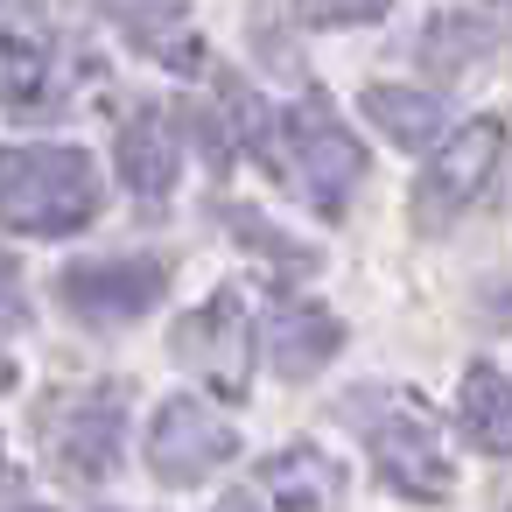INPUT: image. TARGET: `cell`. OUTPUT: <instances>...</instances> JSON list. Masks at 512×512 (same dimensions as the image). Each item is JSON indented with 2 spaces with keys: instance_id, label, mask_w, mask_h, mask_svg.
<instances>
[{
  "instance_id": "1",
  "label": "cell",
  "mask_w": 512,
  "mask_h": 512,
  "mask_svg": "<svg viewBox=\"0 0 512 512\" xmlns=\"http://www.w3.org/2000/svg\"><path fill=\"white\" fill-rule=\"evenodd\" d=\"M99 169L85 148H0V225L22 239H71L99 218Z\"/></svg>"
},
{
  "instance_id": "2",
  "label": "cell",
  "mask_w": 512,
  "mask_h": 512,
  "mask_svg": "<svg viewBox=\"0 0 512 512\" xmlns=\"http://www.w3.org/2000/svg\"><path fill=\"white\" fill-rule=\"evenodd\" d=\"M274 176L295 183L323 218H337V211L351 204V190L365 183V148H358V134L330 113L323 92H309L302 106H288L281 141H274Z\"/></svg>"
},
{
  "instance_id": "3",
  "label": "cell",
  "mask_w": 512,
  "mask_h": 512,
  "mask_svg": "<svg viewBox=\"0 0 512 512\" xmlns=\"http://www.w3.org/2000/svg\"><path fill=\"white\" fill-rule=\"evenodd\" d=\"M365 435H372V463H379V477H386L400 498L442 505V498L456 491V456H449V442H442L435 414H428L414 393H407V400H393L386 414H372V421H365Z\"/></svg>"
},
{
  "instance_id": "4",
  "label": "cell",
  "mask_w": 512,
  "mask_h": 512,
  "mask_svg": "<svg viewBox=\"0 0 512 512\" xmlns=\"http://www.w3.org/2000/svg\"><path fill=\"white\" fill-rule=\"evenodd\" d=\"M498 155H505V120H470L449 148H442V162H428L421 169V183H414V204H407V218H414V232H449L477 197H484V183L498 176Z\"/></svg>"
},
{
  "instance_id": "5",
  "label": "cell",
  "mask_w": 512,
  "mask_h": 512,
  "mask_svg": "<svg viewBox=\"0 0 512 512\" xmlns=\"http://www.w3.org/2000/svg\"><path fill=\"white\" fill-rule=\"evenodd\" d=\"M169 358H176L197 386H211L218 400H239L246 379H253V330H246L239 288H218L204 309H190V316L176 323V337H169Z\"/></svg>"
},
{
  "instance_id": "6",
  "label": "cell",
  "mask_w": 512,
  "mask_h": 512,
  "mask_svg": "<svg viewBox=\"0 0 512 512\" xmlns=\"http://www.w3.org/2000/svg\"><path fill=\"white\" fill-rule=\"evenodd\" d=\"M239 456V428L197 400V393H176L155 407V428H148V463L162 484H204L211 470H225Z\"/></svg>"
},
{
  "instance_id": "7",
  "label": "cell",
  "mask_w": 512,
  "mask_h": 512,
  "mask_svg": "<svg viewBox=\"0 0 512 512\" xmlns=\"http://www.w3.org/2000/svg\"><path fill=\"white\" fill-rule=\"evenodd\" d=\"M127 449V393L120 386H92V393H71L50 421V470L64 484H99L113 477Z\"/></svg>"
},
{
  "instance_id": "8",
  "label": "cell",
  "mask_w": 512,
  "mask_h": 512,
  "mask_svg": "<svg viewBox=\"0 0 512 512\" xmlns=\"http://www.w3.org/2000/svg\"><path fill=\"white\" fill-rule=\"evenodd\" d=\"M162 288H169L162 260H78L57 274V302L92 330H120L134 316H148L162 302Z\"/></svg>"
},
{
  "instance_id": "9",
  "label": "cell",
  "mask_w": 512,
  "mask_h": 512,
  "mask_svg": "<svg viewBox=\"0 0 512 512\" xmlns=\"http://www.w3.org/2000/svg\"><path fill=\"white\" fill-rule=\"evenodd\" d=\"M113 155H120V183H127L134 197L162 204V197L176 190V176H183V127H176V113L155 106V99H141V106L120 120Z\"/></svg>"
},
{
  "instance_id": "10",
  "label": "cell",
  "mask_w": 512,
  "mask_h": 512,
  "mask_svg": "<svg viewBox=\"0 0 512 512\" xmlns=\"http://www.w3.org/2000/svg\"><path fill=\"white\" fill-rule=\"evenodd\" d=\"M0 113L8 120H57L71 113V71L43 36H15L0 57Z\"/></svg>"
},
{
  "instance_id": "11",
  "label": "cell",
  "mask_w": 512,
  "mask_h": 512,
  "mask_svg": "<svg viewBox=\"0 0 512 512\" xmlns=\"http://www.w3.org/2000/svg\"><path fill=\"white\" fill-rule=\"evenodd\" d=\"M344 351V323L316 302H274L267 316V365L281 379H316L330 358Z\"/></svg>"
},
{
  "instance_id": "12",
  "label": "cell",
  "mask_w": 512,
  "mask_h": 512,
  "mask_svg": "<svg viewBox=\"0 0 512 512\" xmlns=\"http://www.w3.org/2000/svg\"><path fill=\"white\" fill-rule=\"evenodd\" d=\"M260 484L274 498V512H337L344 498V463L316 442H288L260 463Z\"/></svg>"
},
{
  "instance_id": "13",
  "label": "cell",
  "mask_w": 512,
  "mask_h": 512,
  "mask_svg": "<svg viewBox=\"0 0 512 512\" xmlns=\"http://www.w3.org/2000/svg\"><path fill=\"white\" fill-rule=\"evenodd\" d=\"M365 120L393 141V148H407V155H428V148H442V134H449V113L428 99V92H407V85H365Z\"/></svg>"
},
{
  "instance_id": "14",
  "label": "cell",
  "mask_w": 512,
  "mask_h": 512,
  "mask_svg": "<svg viewBox=\"0 0 512 512\" xmlns=\"http://www.w3.org/2000/svg\"><path fill=\"white\" fill-rule=\"evenodd\" d=\"M456 421H463V442L484 449V456H505L512 449V393H505V372L491 358H477L463 372V393H456Z\"/></svg>"
},
{
  "instance_id": "15",
  "label": "cell",
  "mask_w": 512,
  "mask_h": 512,
  "mask_svg": "<svg viewBox=\"0 0 512 512\" xmlns=\"http://www.w3.org/2000/svg\"><path fill=\"white\" fill-rule=\"evenodd\" d=\"M491 50H498V22L491 15H435L428 36H421V64L435 78H470Z\"/></svg>"
},
{
  "instance_id": "16",
  "label": "cell",
  "mask_w": 512,
  "mask_h": 512,
  "mask_svg": "<svg viewBox=\"0 0 512 512\" xmlns=\"http://www.w3.org/2000/svg\"><path fill=\"white\" fill-rule=\"evenodd\" d=\"M99 8L113 15V29L134 43V50H148V57H176V43H190L183 36V22H190V0H99Z\"/></svg>"
},
{
  "instance_id": "17",
  "label": "cell",
  "mask_w": 512,
  "mask_h": 512,
  "mask_svg": "<svg viewBox=\"0 0 512 512\" xmlns=\"http://www.w3.org/2000/svg\"><path fill=\"white\" fill-rule=\"evenodd\" d=\"M225 225H232V239L239 246H253V253H267V260H281V267H316V246H302V239H288V232H274L260 211H225Z\"/></svg>"
},
{
  "instance_id": "18",
  "label": "cell",
  "mask_w": 512,
  "mask_h": 512,
  "mask_svg": "<svg viewBox=\"0 0 512 512\" xmlns=\"http://www.w3.org/2000/svg\"><path fill=\"white\" fill-rule=\"evenodd\" d=\"M393 8V0H295V15L309 22V29H365V22H379Z\"/></svg>"
},
{
  "instance_id": "19",
  "label": "cell",
  "mask_w": 512,
  "mask_h": 512,
  "mask_svg": "<svg viewBox=\"0 0 512 512\" xmlns=\"http://www.w3.org/2000/svg\"><path fill=\"white\" fill-rule=\"evenodd\" d=\"M218 512H267V505H260L253 491H225V498H218Z\"/></svg>"
},
{
  "instance_id": "20",
  "label": "cell",
  "mask_w": 512,
  "mask_h": 512,
  "mask_svg": "<svg viewBox=\"0 0 512 512\" xmlns=\"http://www.w3.org/2000/svg\"><path fill=\"white\" fill-rule=\"evenodd\" d=\"M0 302H15V309H22V288H15V267H8V260H0Z\"/></svg>"
},
{
  "instance_id": "21",
  "label": "cell",
  "mask_w": 512,
  "mask_h": 512,
  "mask_svg": "<svg viewBox=\"0 0 512 512\" xmlns=\"http://www.w3.org/2000/svg\"><path fill=\"white\" fill-rule=\"evenodd\" d=\"M8 386H15V358H8V351H0V393H8Z\"/></svg>"
},
{
  "instance_id": "22",
  "label": "cell",
  "mask_w": 512,
  "mask_h": 512,
  "mask_svg": "<svg viewBox=\"0 0 512 512\" xmlns=\"http://www.w3.org/2000/svg\"><path fill=\"white\" fill-rule=\"evenodd\" d=\"M15 512H43V505H15Z\"/></svg>"
},
{
  "instance_id": "23",
  "label": "cell",
  "mask_w": 512,
  "mask_h": 512,
  "mask_svg": "<svg viewBox=\"0 0 512 512\" xmlns=\"http://www.w3.org/2000/svg\"><path fill=\"white\" fill-rule=\"evenodd\" d=\"M0 477H8V456H0Z\"/></svg>"
}]
</instances>
